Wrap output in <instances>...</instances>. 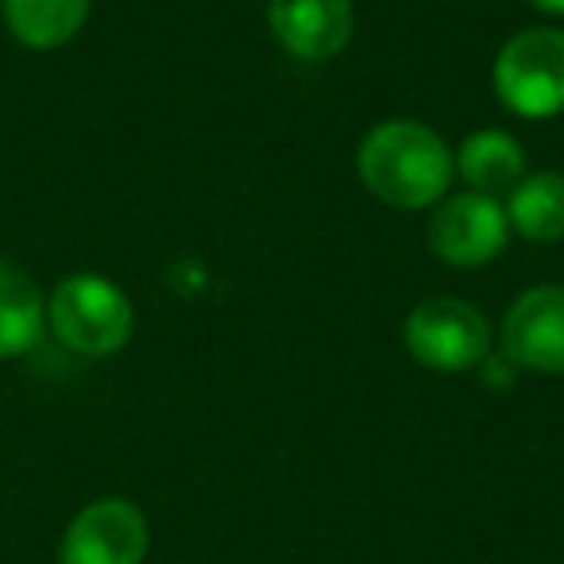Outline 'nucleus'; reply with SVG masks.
<instances>
[{"mask_svg": "<svg viewBox=\"0 0 564 564\" xmlns=\"http://www.w3.org/2000/svg\"><path fill=\"white\" fill-rule=\"evenodd\" d=\"M47 329V299L20 263L0 256V360L32 352Z\"/></svg>", "mask_w": 564, "mask_h": 564, "instance_id": "1a4fd4ad", "label": "nucleus"}, {"mask_svg": "<svg viewBox=\"0 0 564 564\" xmlns=\"http://www.w3.org/2000/svg\"><path fill=\"white\" fill-rule=\"evenodd\" d=\"M495 94L525 120H549L564 112V32L525 28L502 43L495 58Z\"/></svg>", "mask_w": 564, "mask_h": 564, "instance_id": "7ed1b4c3", "label": "nucleus"}, {"mask_svg": "<svg viewBox=\"0 0 564 564\" xmlns=\"http://www.w3.org/2000/svg\"><path fill=\"white\" fill-rule=\"evenodd\" d=\"M151 545L148 518L128 499H97L70 518L58 564H143Z\"/></svg>", "mask_w": 564, "mask_h": 564, "instance_id": "39448f33", "label": "nucleus"}, {"mask_svg": "<svg viewBox=\"0 0 564 564\" xmlns=\"http://www.w3.org/2000/svg\"><path fill=\"white\" fill-rule=\"evenodd\" d=\"M507 209L499 197L487 194H456L433 209L430 217V248L437 259L453 267H479L507 248Z\"/></svg>", "mask_w": 564, "mask_h": 564, "instance_id": "423d86ee", "label": "nucleus"}, {"mask_svg": "<svg viewBox=\"0 0 564 564\" xmlns=\"http://www.w3.org/2000/svg\"><path fill=\"white\" fill-rule=\"evenodd\" d=\"M274 40L302 63H329L352 43V0H267Z\"/></svg>", "mask_w": 564, "mask_h": 564, "instance_id": "6e6552de", "label": "nucleus"}, {"mask_svg": "<svg viewBox=\"0 0 564 564\" xmlns=\"http://www.w3.org/2000/svg\"><path fill=\"white\" fill-rule=\"evenodd\" d=\"M533 9L549 12V17H564V0H530Z\"/></svg>", "mask_w": 564, "mask_h": 564, "instance_id": "ddd939ff", "label": "nucleus"}, {"mask_svg": "<svg viewBox=\"0 0 564 564\" xmlns=\"http://www.w3.org/2000/svg\"><path fill=\"white\" fill-rule=\"evenodd\" d=\"M94 0H0L4 28L32 51H55L86 28Z\"/></svg>", "mask_w": 564, "mask_h": 564, "instance_id": "9d476101", "label": "nucleus"}, {"mask_svg": "<svg viewBox=\"0 0 564 564\" xmlns=\"http://www.w3.org/2000/svg\"><path fill=\"white\" fill-rule=\"evenodd\" d=\"M507 225L533 243L564 240V174H525L507 194Z\"/></svg>", "mask_w": 564, "mask_h": 564, "instance_id": "f8f14e48", "label": "nucleus"}, {"mask_svg": "<svg viewBox=\"0 0 564 564\" xmlns=\"http://www.w3.org/2000/svg\"><path fill=\"white\" fill-rule=\"evenodd\" d=\"M406 352L430 371H468L491 352V325L471 302L430 299L402 325Z\"/></svg>", "mask_w": 564, "mask_h": 564, "instance_id": "20e7f679", "label": "nucleus"}, {"mask_svg": "<svg viewBox=\"0 0 564 564\" xmlns=\"http://www.w3.org/2000/svg\"><path fill=\"white\" fill-rule=\"evenodd\" d=\"M456 171L464 174L476 194L499 197L510 194L518 182L525 178V151L514 135L499 132V128H487V132H476L460 143L456 151Z\"/></svg>", "mask_w": 564, "mask_h": 564, "instance_id": "9b49d317", "label": "nucleus"}, {"mask_svg": "<svg viewBox=\"0 0 564 564\" xmlns=\"http://www.w3.org/2000/svg\"><path fill=\"white\" fill-rule=\"evenodd\" d=\"M502 352L525 371L564 376V286L518 294L502 317Z\"/></svg>", "mask_w": 564, "mask_h": 564, "instance_id": "0eeeda50", "label": "nucleus"}, {"mask_svg": "<svg viewBox=\"0 0 564 564\" xmlns=\"http://www.w3.org/2000/svg\"><path fill=\"white\" fill-rule=\"evenodd\" d=\"M47 329L78 356H112L132 340L135 310L117 282L94 271L66 274L47 299Z\"/></svg>", "mask_w": 564, "mask_h": 564, "instance_id": "f03ea898", "label": "nucleus"}, {"mask_svg": "<svg viewBox=\"0 0 564 564\" xmlns=\"http://www.w3.org/2000/svg\"><path fill=\"white\" fill-rule=\"evenodd\" d=\"M360 178L391 209H430L453 182V151L417 120H383L360 143Z\"/></svg>", "mask_w": 564, "mask_h": 564, "instance_id": "f257e3e1", "label": "nucleus"}]
</instances>
